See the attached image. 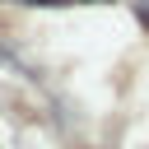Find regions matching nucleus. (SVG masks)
Wrapping results in <instances>:
<instances>
[{
    "mask_svg": "<svg viewBox=\"0 0 149 149\" xmlns=\"http://www.w3.org/2000/svg\"><path fill=\"white\" fill-rule=\"evenodd\" d=\"M144 19H149V0H144Z\"/></svg>",
    "mask_w": 149,
    "mask_h": 149,
    "instance_id": "f257e3e1",
    "label": "nucleus"
}]
</instances>
